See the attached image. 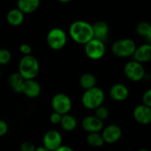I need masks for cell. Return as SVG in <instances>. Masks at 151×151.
I'll return each mask as SVG.
<instances>
[{
  "mask_svg": "<svg viewBox=\"0 0 151 151\" xmlns=\"http://www.w3.org/2000/svg\"><path fill=\"white\" fill-rule=\"evenodd\" d=\"M69 35L75 42L85 45L94 38L92 25L85 20H76L69 27Z\"/></svg>",
  "mask_w": 151,
  "mask_h": 151,
  "instance_id": "1",
  "label": "cell"
},
{
  "mask_svg": "<svg viewBox=\"0 0 151 151\" xmlns=\"http://www.w3.org/2000/svg\"><path fill=\"white\" fill-rule=\"evenodd\" d=\"M40 71L38 60L32 55L24 56L19 64V73L25 80H35Z\"/></svg>",
  "mask_w": 151,
  "mask_h": 151,
  "instance_id": "2",
  "label": "cell"
},
{
  "mask_svg": "<svg viewBox=\"0 0 151 151\" xmlns=\"http://www.w3.org/2000/svg\"><path fill=\"white\" fill-rule=\"evenodd\" d=\"M105 96L104 92L98 87L85 90L81 97V103L86 109L96 110L103 105Z\"/></svg>",
  "mask_w": 151,
  "mask_h": 151,
  "instance_id": "3",
  "label": "cell"
},
{
  "mask_svg": "<svg viewBox=\"0 0 151 151\" xmlns=\"http://www.w3.org/2000/svg\"><path fill=\"white\" fill-rule=\"evenodd\" d=\"M136 48L134 41L129 38H124L115 41L111 46V50L116 57L128 58L133 56Z\"/></svg>",
  "mask_w": 151,
  "mask_h": 151,
  "instance_id": "4",
  "label": "cell"
},
{
  "mask_svg": "<svg viewBox=\"0 0 151 151\" xmlns=\"http://www.w3.org/2000/svg\"><path fill=\"white\" fill-rule=\"evenodd\" d=\"M49 47L54 50H62L67 42V35L64 29L54 27L50 29L46 37Z\"/></svg>",
  "mask_w": 151,
  "mask_h": 151,
  "instance_id": "5",
  "label": "cell"
},
{
  "mask_svg": "<svg viewBox=\"0 0 151 151\" xmlns=\"http://www.w3.org/2000/svg\"><path fill=\"white\" fill-rule=\"evenodd\" d=\"M72 100L71 98L63 93L56 94L51 100V106L54 110V112L60 114L61 116L68 114L72 109Z\"/></svg>",
  "mask_w": 151,
  "mask_h": 151,
  "instance_id": "6",
  "label": "cell"
},
{
  "mask_svg": "<svg viewBox=\"0 0 151 151\" xmlns=\"http://www.w3.org/2000/svg\"><path fill=\"white\" fill-rule=\"evenodd\" d=\"M106 47L103 41L93 38L85 44V53L92 60H99L105 54Z\"/></svg>",
  "mask_w": 151,
  "mask_h": 151,
  "instance_id": "7",
  "label": "cell"
},
{
  "mask_svg": "<svg viewBox=\"0 0 151 151\" xmlns=\"http://www.w3.org/2000/svg\"><path fill=\"white\" fill-rule=\"evenodd\" d=\"M124 73L127 78L132 81H140L146 76V71L143 65L134 60L129 61L126 64Z\"/></svg>",
  "mask_w": 151,
  "mask_h": 151,
  "instance_id": "8",
  "label": "cell"
},
{
  "mask_svg": "<svg viewBox=\"0 0 151 151\" xmlns=\"http://www.w3.org/2000/svg\"><path fill=\"white\" fill-rule=\"evenodd\" d=\"M62 141L63 139L59 132L56 130H50L45 133L42 143L44 148L50 151H54L62 145Z\"/></svg>",
  "mask_w": 151,
  "mask_h": 151,
  "instance_id": "9",
  "label": "cell"
},
{
  "mask_svg": "<svg viewBox=\"0 0 151 151\" xmlns=\"http://www.w3.org/2000/svg\"><path fill=\"white\" fill-rule=\"evenodd\" d=\"M101 135H102V138H103L104 143L113 144V143L117 142L121 138L122 130L118 125L111 124L103 129Z\"/></svg>",
  "mask_w": 151,
  "mask_h": 151,
  "instance_id": "10",
  "label": "cell"
},
{
  "mask_svg": "<svg viewBox=\"0 0 151 151\" xmlns=\"http://www.w3.org/2000/svg\"><path fill=\"white\" fill-rule=\"evenodd\" d=\"M81 127L88 134L100 133L104 129V122L96 116H88L82 119Z\"/></svg>",
  "mask_w": 151,
  "mask_h": 151,
  "instance_id": "11",
  "label": "cell"
},
{
  "mask_svg": "<svg viewBox=\"0 0 151 151\" xmlns=\"http://www.w3.org/2000/svg\"><path fill=\"white\" fill-rule=\"evenodd\" d=\"M134 119L142 125H149L151 122V108L143 104L137 105L133 112Z\"/></svg>",
  "mask_w": 151,
  "mask_h": 151,
  "instance_id": "12",
  "label": "cell"
},
{
  "mask_svg": "<svg viewBox=\"0 0 151 151\" xmlns=\"http://www.w3.org/2000/svg\"><path fill=\"white\" fill-rule=\"evenodd\" d=\"M110 96L114 101L122 102L129 96V89L122 83H116L111 86L110 89Z\"/></svg>",
  "mask_w": 151,
  "mask_h": 151,
  "instance_id": "13",
  "label": "cell"
},
{
  "mask_svg": "<svg viewBox=\"0 0 151 151\" xmlns=\"http://www.w3.org/2000/svg\"><path fill=\"white\" fill-rule=\"evenodd\" d=\"M134 60L138 62V63H144V62H149L151 59V45L150 43H145L134 50Z\"/></svg>",
  "mask_w": 151,
  "mask_h": 151,
  "instance_id": "14",
  "label": "cell"
},
{
  "mask_svg": "<svg viewBox=\"0 0 151 151\" xmlns=\"http://www.w3.org/2000/svg\"><path fill=\"white\" fill-rule=\"evenodd\" d=\"M42 91L40 84L35 80H27L24 81L22 93L29 98H36Z\"/></svg>",
  "mask_w": 151,
  "mask_h": 151,
  "instance_id": "15",
  "label": "cell"
},
{
  "mask_svg": "<svg viewBox=\"0 0 151 151\" xmlns=\"http://www.w3.org/2000/svg\"><path fill=\"white\" fill-rule=\"evenodd\" d=\"M92 28H93L94 38L104 42V40L107 37V35L109 33L108 24L105 21L99 20L92 25Z\"/></svg>",
  "mask_w": 151,
  "mask_h": 151,
  "instance_id": "16",
  "label": "cell"
},
{
  "mask_svg": "<svg viewBox=\"0 0 151 151\" xmlns=\"http://www.w3.org/2000/svg\"><path fill=\"white\" fill-rule=\"evenodd\" d=\"M39 5V0H19L17 3V9H19L23 14H27L36 11Z\"/></svg>",
  "mask_w": 151,
  "mask_h": 151,
  "instance_id": "17",
  "label": "cell"
},
{
  "mask_svg": "<svg viewBox=\"0 0 151 151\" xmlns=\"http://www.w3.org/2000/svg\"><path fill=\"white\" fill-rule=\"evenodd\" d=\"M6 20L11 26H19L24 21V14L17 8L12 9L8 12L6 15Z\"/></svg>",
  "mask_w": 151,
  "mask_h": 151,
  "instance_id": "18",
  "label": "cell"
},
{
  "mask_svg": "<svg viewBox=\"0 0 151 151\" xmlns=\"http://www.w3.org/2000/svg\"><path fill=\"white\" fill-rule=\"evenodd\" d=\"M25 80L21 77V75L19 73H13L9 76L8 82L12 90L17 93V94H21L22 93V88H23V84H24Z\"/></svg>",
  "mask_w": 151,
  "mask_h": 151,
  "instance_id": "19",
  "label": "cell"
},
{
  "mask_svg": "<svg viewBox=\"0 0 151 151\" xmlns=\"http://www.w3.org/2000/svg\"><path fill=\"white\" fill-rule=\"evenodd\" d=\"M60 126L65 131L71 132V131H73L77 127V120L73 116L70 114H65V115H63L61 118Z\"/></svg>",
  "mask_w": 151,
  "mask_h": 151,
  "instance_id": "20",
  "label": "cell"
},
{
  "mask_svg": "<svg viewBox=\"0 0 151 151\" xmlns=\"http://www.w3.org/2000/svg\"><path fill=\"white\" fill-rule=\"evenodd\" d=\"M96 84V78L92 73H84L80 78V85L85 90L95 88Z\"/></svg>",
  "mask_w": 151,
  "mask_h": 151,
  "instance_id": "21",
  "label": "cell"
},
{
  "mask_svg": "<svg viewBox=\"0 0 151 151\" xmlns=\"http://www.w3.org/2000/svg\"><path fill=\"white\" fill-rule=\"evenodd\" d=\"M136 32L141 36L146 38L150 43L151 41V25L146 21L140 22L136 27Z\"/></svg>",
  "mask_w": 151,
  "mask_h": 151,
  "instance_id": "22",
  "label": "cell"
},
{
  "mask_svg": "<svg viewBox=\"0 0 151 151\" xmlns=\"http://www.w3.org/2000/svg\"><path fill=\"white\" fill-rule=\"evenodd\" d=\"M87 142L92 147H101L104 144L102 135L99 133H91L87 136Z\"/></svg>",
  "mask_w": 151,
  "mask_h": 151,
  "instance_id": "23",
  "label": "cell"
},
{
  "mask_svg": "<svg viewBox=\"0 0 151 151\" xmlns=\"http://www.w3.org/2000/svg\"><path fill=\"white\" fill-rule=\"evenodd\" d=\"M11 58H12V54L10 50L4 48L0 49V65H7L11 61Z\"/></svg>",
  "mask_w": 151,
  "mask_h": 151,
  "instance_id": "24",
  "label": "cell"
},
{
  "mask_svg": "<svg viewBox=\"0 0 151 151\" xmlns=\"http://www.w3.org/2000/svg\"><path fill=\"white\" fill-rule=\"evenodd\" d=\"M97 119H99L100 120H104L108 118L109 116V110L105 107V106H99L97 109H96V115H95Z\"/></svg>",
  "mask_w": 151,
  "mask_h": 151,
  "instance_id": "25",
  "label": "cell"
},
{
  "mask_svg": "<svg viewBox=\"0 0 151 151\" xmlns=\"http://www.w3.org/2000/svg\"><path fill=\"white\" fill-rule=\"evenodd\" d=\"M142 104L151 108V89H148L142 96Z\"/></svg>",
  "mask_w": 151,
  "mask_h": 151,
  "instance_id": "26",
  "label": "cell"
},
{
  "mask_svg": "<svg viewBox=\"0 0 151 151\" xmlns=\"http://www.w3.org/2000/svg\"><path fill=\"white\" fill-rule=\"evenodd\" d=\"M19 51L24 55V56H28V55H31V52H32V47L27 43H22L20 46H19Z\"/></svg>",
  "mask_w": 151,
  "mask_h": 151,
  "instance_id": "27",
  "label": "cell"
},
{
  "mask_svg": "<svg viewBox=\"0 0 151 151\" xmlns=\"http://www.w3.org/2000/svg\"><path fill=\"white\" fill-rule=\"evenodd\" d=\"M35 147L29 142H25L20 145V151H35Z\"/></svg>",
  "mask_w": 151,
  "mask_h": 151,
  "instance_id": "28",
  "label": "cell"
},
{
  "mask_svg": "<svg viewBox=\"0 0 151 151\" xmlns=\"http://www.w3.org/2000/svg\"><path fill=\"white\" fill-rule=\"evenodd\" d=\"M61 118L62 116L57 112H53L50 114V120L52 124L54 125H58V124H60V121H61Z\"/></svg>",
  "mask_w": 151,
  "mask_h": 151,
  "instance_id": "29",
  "label": "cell"
},
{
  "mask_svg": "<svg viewBox=\"0 0 151 151\" xmlns=\"http://www.w3.org/2000/svg\"><path fill=\"white\" fill-rule=\"evenodd\" d=\"M8 132V125L7 123L3 120V119H0V137H3Z\"/></svg>",
  "mask_w": 151,
  "mask_h": 151,
  "instance_id": "30",
  "label": "cell"
},
{
  "mask_svg": "<svg viewBox=\"0 0 151 151\" xmlns=\"http://www.w3.org/2000/svg\"><path fill=\"white\" fill-rule=\"evenodd\" d=\"M54 151H74L71 147L69 146H64V145H61L59 148H58L56 150Z\"/></svg>",
  "mask_w": 151,
  "mask_h": 151,
  "instance_id": "31",
  "label": "cell"
},
{
  "mask_svg": "<svg viewBox=\"0 0 151 151\" xmlns=\"http://www.w3.org/2000/svg\"><path fill=\"white\" fill-rule=\"evenodd\" d=\"M35 151H50V150H47L46 148H44L43 146H41V147L35 148Z\"/></svg>",
  "mask_w": 151,
  "mask_h": 151,
  "instance_id": "32",
  "label": "cell"
},
{
  "mask_svg": "<svg viewBox=\"0 0 151 151\" xmlns=\"http://www.w3.org/2000/svg\"><path fill=\"white\" fill-rule=\"evenodd\" d=\"M60 3H69L70 0H59Z\"/></svg>",
  "mask_w": 151,
  "mask_h": 151,
  "instance_id": "33",
  "label": "cell"
},
{
  "mask_svg": "<svg viewBox=\"0 0 151 151\" xmlns=\"http://www.w3.org/2000/svg\"><path fill=\"white\" fill-rule=\"evenodd\" d=\"M138 151H149L148 150H145V149H142V150H140Z\"/></svg>",
  "mask_w": 151,
  "mask_h": 151,
  "instance_id": "34",
  "label": "cell"
},
{
  "mask_svg": "<svg viewBox=\"0 0 151 151\" xmlns=\"http://www.w3.org/2000/svg\"><path fill=\"white\" fill-rule=\"evenodd\" d=\"M0 74H1V71H0Z\"/></svg>",
  "mask_w": 151,
  "mask_h": 151,
  "instance_id": "35",
  "label": "cell"
}]
</instances>
